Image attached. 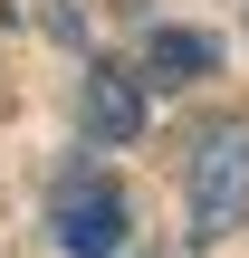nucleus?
Returning a JSON list of instances; mask_svg holds the SVG:
<instances>
[{
  "label": "nucleus",
  "mask_w": 249,
  "mask_h": 258,
  "mask_svg": "<svg viewBox=\"0 0 249 258\" xmlns=\"http://www.w3.org/2000/svg\"><path fill=\"white\" fill-rule=\"evenodd\" d=\"M182 201H192V239H230L249 220V115H211L182 153Z\"/></svg>",
  "instance_id": "nucleus-1"
},
{
  "label": "nucleus",
  "mask_w": 249,
  "mask_h": 258,
  "mask_svg": "<svg viewBox=\"0 0 249 258\" xmlns=\"http://www.w3.org/2000/svg\"><path fill=\"white\" fill-rule=\"evenodd\" d=\"M125 230H134V220H125V191H115L106 172H67V182L48 191V239L67 258H115Z\"/></svg>",
  "instance_id": "nucleus-2"
},
{
  "label": "nucleus",
  "mask_w": 249,
  "mask_h": 258,
  "mask_svg": "<svg viewBox=\"0 0 249 258\" xmlns=\"http://www.w3.org/2000/svg\"><path fill=\"white\" fill-rule=\"evenodd\" d=\"M77 134H86V144H134V134H144V86H134V67L86 57V77H77Z\"/></svg>",
  "instance_id": "nucleus-3"
},
{
  "label": "nucleus",
  "mask_w": 249,
  "mask_h": 258,
  "mask_svg": "<svg viewBox=\"0 0 249 258\" xmlns=\"http://www.w3.org/2000/svg\"><path fill=\"white\" fill-rule=\"evenodd\" d=\"M211 67H221V38H211V29H154L144 57H134V86H144V96H154V86L173 96V86H202Z\"/></svg>",
  "instance_id": "nucleus-4"
}]
</instances>
